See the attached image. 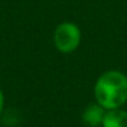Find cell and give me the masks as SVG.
Here are the masks:
<instances>
[{
    "instance_id": "cell-1",
    "label": "cell",
    "mask_w": 127,
    "mask_h": 127,
    "mask_svg": "<svg viewBox=\"0 0 127 127\" xmlns=\"http://www.w3.org/2000/svg\"><path fill=\"white\" fill-rule=\"evenodd\" d=\"M95 96L103 108H118L127 101V77L118 71L105 72L96 82Z\"/></svg>"
},
{
    "instance_id": "cell-2",
    "label": "cell",
    "mask_w": 127,
    "mask_h": 127,
    "mask_svg": "<svg viewBox=\"0 0 127 127\" xmlns=\"http://www.w3.org/2000/svg\"><path fill=\"white\" fill-rule=\"evenodd\" d=\"M81 34L79 28L72 23H62L60 24L54 35L55 46L61 52H71L80 44Z\"/></svg>"
},
{
    "instance_id": "cell-3",
    "label": "cell",
    "mask_w": 127,
    "mask_h": 127,
    "mask_svg": "<svg viewBox=\"0 0 127 127\" xmlns=\"http://www.w3.org/2000/svg\"><path fill=\"white\" fill-rule=\"evenodd\" d=\"M105 113L106 112L103 111V107L101 105H91L85 110L82 115V121L89 127H98L103 122Z\"/></svg>"
},
{
    "instance_id": "cell-4",
    "label": "cell",
    "mask_w": 127,
    "mask_h": 127,
    "mask_svg": "<svg viewBox=\"0 0 127 127\" xmlns=\"http://www.w3.org/2000/svg\"><path fill=\"white\" fill-rule=\"evenodd\" d=\"M103 127H127V112L117 108H112L105 113Z\"/></svg>"
},
{
    "instance_id": "cell-5",
    "label": "cell",
    "mask_w": 127,
    "mask_h": 127,
    "mask_svg": "<svg viewBox=\"0 0 127 127\" xmlns=\"http://www.w3.org/2000/svg\"><path fill=\"white\" fill-rule=\"evenodd\" d=\"M3 103H4V96H3L1 90H0V112H1V108H3Z\"/></svg>"
}]
</instances>
